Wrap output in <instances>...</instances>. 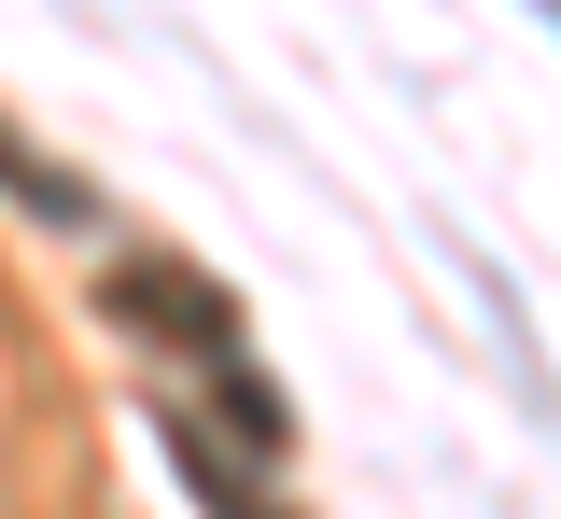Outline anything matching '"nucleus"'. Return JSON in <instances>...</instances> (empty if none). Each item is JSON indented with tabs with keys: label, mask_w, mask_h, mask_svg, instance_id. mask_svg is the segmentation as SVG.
<instances>
[{
	"label": "nucleus",
	"mask_w": 561,
	"mask_h": 519,
	"mask_svg": "<svg viewBox=\"0 0 561 519\" xmlns=\"http://www.w3.org/2000/svg\"><path fill=\"white\" fill-rule=\"evenodd\" d=\"M99 323H127L140 351H197V366H239V296L183 267V253H127L113 281H99Z\"/></svg>",
	"instance_id": "nucleus-1"
},
{
	"label": "nucleus",
	"mask_w": 561,
	"mask_h": 519,
	"mask_svg": "<svg viewBox=\"0 0 561 519\" xmlns=\"http://www.w3.org/2000/svg\"><path fill=\"white\" fill-rule=\"evenodd\" d=\"M0 183H14V197H28V211H43V224H99V197L70 183L57 154H28V141H14V127H0Z\"/></svg>",
	"instance_id": "nucleus-2"
},
{
	"label": "nucleus",
	"mask_w": 561,
	"mask_h": 519,
	"mask_svg": "<svg viewBox=\"0 0 561 519\" xmlns=\"http://www.w3.org/2000/svg\"><path fill=\"white\" fill-rule=\"evenodd\" d=\"M210 379H225V422L253 436V463H280V449H295V407H280V393H267L253 366H210Z\"/></svg>",
	"instance_id": "nucleus-3"
},
{
	"label": "nucleus",
	"mask_w": 561,
	"mask_h": 519,
	"mask_svg": "<svg viewBox=\"0 0 561 519\" xmlns=\"http://www.w3.org/2000/svg\"><path fill=\"white\" fill-rule=\"evenodd\" d=\"M534 14H548V28H561V0H534Z\"/></svg>",
	"instance_id": "nucleus-4"
}]
</instances>
